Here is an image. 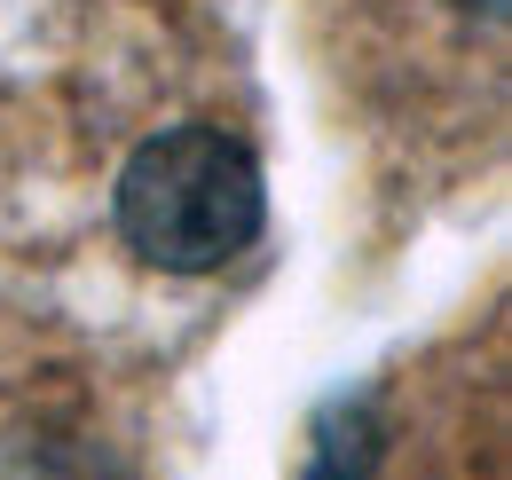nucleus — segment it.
I'll return each mask as SVG.
<instances>
[{
  "label": "nucleus",
  "mask_w": 512,
  "mask_h": 480,
  "mask_svg": "<svg viewBox=\"0 0 512 480\" xmlns=\"http://www.w3.org/2000/svg\"><path fill=\"white\" fill-rule=\"evenodd\" d=\"M260 158L221 126H166L119 174V229L166 276H213L260 237Z\"/></svg>",
  "instance_id": "nucleus-1"
},
{
  "label": "nucleus",
  "mask_w": 512,
  "mask_h": 480,
  "mask_svg": "<svg viewBox=\"0 0 512 480\" xmlns=\"http://www.w3.org/2000/svg\"><path fill=\"white\" fill-rule=\"evenodd\" d=\"M371 457H379L371 402H331L316 418V449H308V473L300 480H371Z\"/></svg>",
  "instance_id": "nucleus-2"
},
{
  "label": "nucleus",
  "mask_w": 512,
  "mask_h": 480,
  "mask_svg": "<svg viewBox=\"0 0 512 480\" xmlns=\"http://www.w3.org/2000/svg\"><path fill=\"white\" fill-rule=\"evenodd\" d=\"M8 480H127L103 449H87V441H40L32 457H16Z\"/></svg>",
  "instance_id": "nucleus-3"
},
{
  "label": "nucleus",
  "mask_w": 512,
  "mask_h": 480,
  "mask_svg": "<svg viewBox=\"0 0 512 480\" xmlns=\"http://www.w3.org/2000/svg\"><path fill=\"white\" fill-rule=\"evenodd\" d=\"M457 8H473V16H489V24L505 16V0H457Z\"/></svg>",
  "instance_id": "nucleus-4"
}]
</instances>
